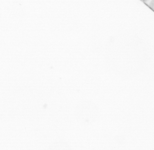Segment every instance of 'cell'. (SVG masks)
<instances>
[{"label":"cell","instance_id":"6da1fadb","mask_svg":"<svg viewBox=\"0 0 154 150\" xmlns=\"http://www.w3.org/2000/svg\"><path fill=\"white\" fill-rule=\"evenodd\" d=\"M81 108H79L80 109V110L79 111L80 112V113H79L81 114V115L80 116H82V119H83L84 120H85V121H90L93 118V116H95V112H91L95 111V108L91 109L88 106H80Z\"/></svg>","mask_w":154,"mask_h":150}]
</instances>
